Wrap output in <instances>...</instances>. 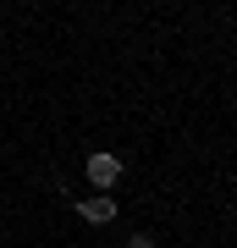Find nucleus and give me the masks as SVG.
I'll return each mask as SVG.
<instances>
[{"label": "nucleus", "instance_id": "f257e3e1", "mask_svg": "<svg viewBox=\"0 0 237 248\" xmlns=\"http://www.w3.org/2000/svg\"><path fill=\"white\" fill-rule=\"evenodd\" d=\"M83 177H88V182H94V187H99V193H116V182H122V160H116V155H105V149H99V155H88V166H83Z\"/></svg>", "mask_w": 237, "mask_h": 248}, {"label": "nucleus", "instance_id": "f03ea898", "mask_svg": "<svg viewBox=\"0 0 237 248\" xmlns=\"http://www.w3.org/2000/svg\"><path fill=\"white\" fill-rule=\"evenodd\" d=\"M78 215H83L88 226H111V221H116V199H111V193H94V199L78 204Z\"/></svg>", "mask_w": 237, "mask_h": 248}, {"label": "nucleus", "instance_id": "7ed1b4c3", "mask_svg": "<svg viewBox=\"0 0 237 248\" xmlns=\"http://www.w3.org/2000/svg\"><path fill=\"white\" fill-rule=\"evenodd\" d=\"M127 248H160V243L149 237V232H132V237H127Z\"/></svg>", "mask_w": 237, "mask_h": 248}]
</instances>
